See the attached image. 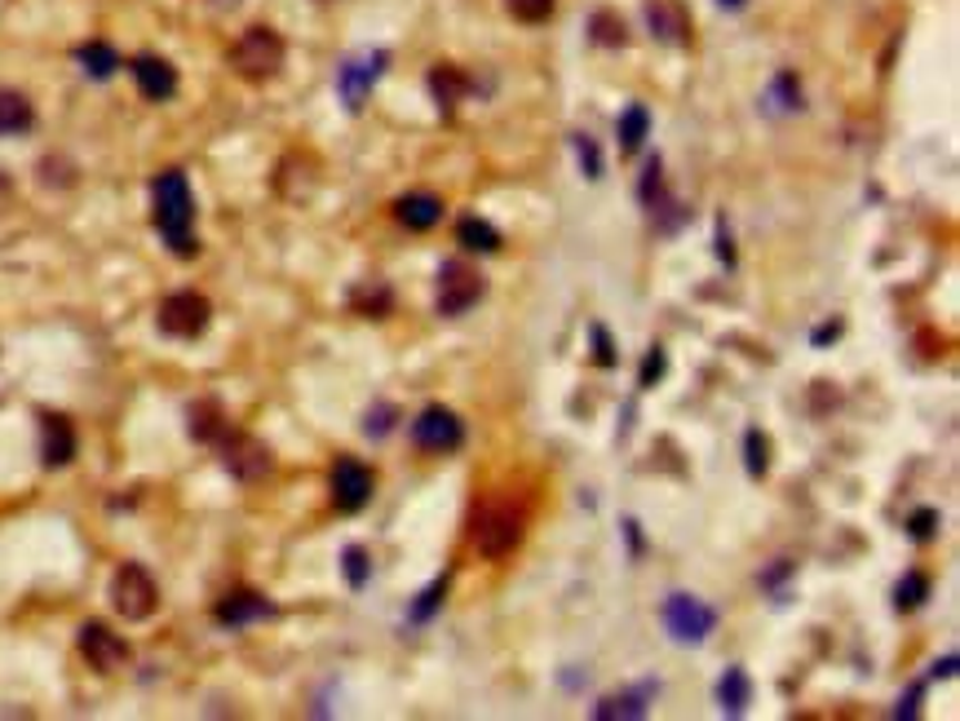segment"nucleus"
<instances>
[{
    "instance_id": "obj_1",
    "label": "nucleus",
    "mask_w": 960,
    "mask_h": 721,
    "mask_svg": "<svg viewBox=\"0 0 960 721\" xmlns=\"http://www.w3.org/2000/svg\"><path fill=\"white\" fill-rule=\"evenodd\" d=\"M151 200H155V226L169 244L173 257H195L200 253V240L191 235V222H195V200H191V182L182 169H164L155 182H151Z\"/></svg>"
},
{
    "instance_id": "obj_2",
    "label": "nucleus",
    "mask_w": 960,
    "mask_h": 721,
    "mask_svg": "<svg viewBox=\"0 0 960 721\" xmlns=\"http://www.w3.org/2000/svg\"><path fill=\"white\" fill-rule=\"evenodd\" d=\"M231 67L244 75V80H271L280 67H284V40L275 27H249L235 49H231Z\"/></svg>"
},
{
    "instance_id": "obj_3",
    "label": "nucleus",
    "mask_w": 960,
    "mask_h": 721,
    "mask_svg": "<svg viewBox=\"0 0 960 721\" xmlns=\"http://www.w3.org/2000/svg\"><path fill=\"white\" fill-rule=\"evenodd\" d=\"M483 293H487V280H483L469 262H461V257L443 262V271H438V297H434L438 315L461 319L465 311H474V306L483 302Z\"/></svg>"
},
{
    "instance_id": "obj_4",
    "label": "nucleus",
    "mask_w": 960,
    "mask_h": 721,
    "mask_svg": "<svg viewBox=\"0 0 960 721\" xmlns=\"http://www.w3.org/2000/svg\"><path fill=\"white\" fill-rule=\"evenodd\" d=\"M523 540V514L514 505H487L474 518V549L483 558H509Z\"/></svg>"
},
{
    "instance_id": "obj_5",
    "label": "nucleus",
    "mask_w": 960,
    "mask_h": 721,
    "mask_svg": "<svg viewBox=\"0 0 960 721\" xmlns=\"http://www.w3.org/2000/svg\"><path fill=\"white\" fill-rule=\"evenodd\" d=\"M111 607H115L124 620H151L155 607H160V589H155L151 571L138 567V562H124V567L115 571V580H111Z\"/></svg>"
},
{
    "instance_id": "obj_6",
    "label": "nucleus",
    "mask_w": 960,
    "mask_h": 721,
    "mask_svg": "<svg viewBox=\"0 0 960 721\" xmlns=\"http://www.w3.org/2000/svg\"><path fill=\"white\" fill-rule=\"evenodd\" d=\"M218 451H222V465L240 478V483H257V478H266L271 474V447L262 443V438H253V434H240V429H226L222 438H218Z\"/></svg>"
},
{
    "instance_id": "obj_7",
    "label": "nucleus",
    "mask_w": 960,
    "mask_h": 721,
    "mask_svg": "<svg viewBox=\"0 0 960 721\" xmlns=\"http://www.w3.org/2000/svg\"><path fill=\"white\" fill-rule=\"evenodd\" d=\"M209 319H213V306H209V297H204V293H191V288H182V293L164 297V306H160V333H169V337H182V342L200 337V333L209 328Z\"/></svg>"
},
{
    "instance_id": "obj_8",
    "label": "nucleus",
    "mask_w": 960,
    "mask_h": 721,
    "mask_svg": "<svg viewBox=\"0 0 960 721\" xmlns=\"http://www.w3.org/2000/svg\"><path fill=\"white\" fill-rule=\"evenodd\" d=\"M412 443L421 447V451H430V456H447V451H456L461 443H465V425H461V416L452 412V407H425L416 420H412Z\"/></svg>"
},
{
    "instance_id": "obj_9",
    "label": "nucleus",
    "mask_w": 960,
    "mask_h": 721,
    "mask_svg": "<svg viewBox=\"0 0 960 721\" xmlns=\"http://www.w3.org/2000/svg\"><path fill=\"white\" fill-rule=\"evenodd\" d=\"M385 62H390L385 49H367V53H354V58L341 62V71H336V93H341V102H345L350 111H358V106L367 102V93H372V84L381 80Z\"/></svg>"
},
{
    "instance_id": "obj_10",
    "label": "nucleus",
    "mask_w": 960,
    "mask_h": 721,
    "mask_svg": "<svg viewBox=\"0 0 960 721\" xmlns=\"http://www.w3.org/2000/svg\"><path fill=\"white\" fill-rule=\"evenodd\" d=\"M664 629L673 633V642H704L717 629V611L704 607L690 593H668V602H664Z\"/></svg>"
},
{
    "instance_id": "obj_11",
    "label": "nucleus",
    "mask_w": 960,
    "mask_h": 721,
    "mask_svg": "<svg viewBox=\"0 0 960 721\" xmlns=\"http://www.w3.org/2000/svg\"><path fill=\"white\" fill-rule=\"evenodd\" d=\"M332 505L341 509V514H358L367 500H372V469L363 465V460H354V456H341L336 465H332Z\"/></svg>"
},
{
    "instance_id": "obj_12",
    "label": "nucleus",
    "mask_w": 960,
    "mask_h": 721,
    "mask_svg": "<svg viewBox=\"0 0 960 721\" xmlns=\"http://www.w3.org/2000/svg\"><path fill=\"white\" fill-rule=\"evenodd\" d=\"M80 656L98 669V673H115L129 664V642L120 633H111L107 624H84L80 629Z\"/></svg>"
},
{
    "instance_id": "obj_13",
    "label": "nucleus",
    "mask_w": 960,
    "mask_h": 721,
    "mask_svg": "<svg viewBox=\"0 0 960 721\" xmlns=\"http://www.w3.org/2000/svg\"><path fill=\"white\" fill-rule=\"evenodd\" d=\"M71 456H75V429H71V420L58 416V412H44L40 416V460L49 469H62Z\"/></svg>"
},
{
    "instance_id": "obj_14",
    "label": "nucleus",
    "mask_w": 960,
    "mask_h": 721,
    "mask_svg": "<svg viewBox=\"0 0 960 721\" xmlns=\"http://www.w3.org/2000/svg\"><path fill=\"white\" fill-rule=\"evenodd\" d=\"M646 22H650V35L664 44L690 40V13L681 0H646Z\"/></svg>"
},
{
    "instance_id": "obj_15",
    "label": "nucleus",
    "mask_w": 960,
    "mask_h": 721,
    "mask_svg": "<svg viewBox=\"0 0 960 721\" xmlns=\"http://www.w3.org/2000/svg\"><path fill=\"white\" fill-rule=\"evenodd\" d=\"M213 616H218V624H226V629H244V624H253V620L275 616V607H271L262 593H253V589H235V593H226V598L213 607Z\"/></svg>"
},
{
    "instance_id": "obj_16",
    "label": "nucleus",
    "mask_w": 960,
    "mask_h": 721,
    "mask_svg": "<svg viewBox=\"0 0 960 721\" xmlns=\"http://www.w3.org/2000/svg\"><path fill=\"white\" fill-rule=\"evenodd\" d=\"M133 80H138V89H142L151 102H169V98L178 93V71H173V62H164V58H155V53L133 58Z\"/></svg>"
},
{
    "instance_id": "obj_17",
    "label": "nucleus",
    "mask_w": 960,
    "mask_h": 721,
    "mask_svg": "<svg viewBox=\"0 0 960 721\" xmlns=\"http://www.w3.org/2000/svg\"><path fill=\"white\" fill-rule=\"evenodd\" d=\"M394 217L407 226V231H434L443 222V200L430 195V191H412L394 204Z\"/></svg>"
},
{
    "instance_id": "obj_18",
    "label": "nucleus",
    "mask_w": 960,
    "mask_h": 721,
    "mask_svg": "<svg viewBox=\"0 0 960 721\" xmlns=\"http://www.w3.org/2000/svg\"><path fill=\"white\" fill-rule=\"evenodd\" d=\"M425 84H430V98L438 102V111H452V106H456V102L469 93V75H465L461 67H452V62H438V67H430Z\"/></svg>"
},
{
    "instance_id": "obj_19",
    "label": "nucleus",
    "mask_w": 960,
    "mask_h": 721,
    "mask_svg": "<svg viewBox=\"0 0 960 721\" xmlns=\"http://www.w3.org/2000/svg\"><path fill=\"white\" fill-rule=\"evenodd\" d=\"M186 429H191V438L195 443H218L231 425H226V412H222V403H213V398H200V403H191L186 407Z\"/></svg>"
},
{
    "instance_id": "obj_20",
    "label": "nucleus",
    "mask_w": 960,
    "mask_h": 721,
    "mask_svg": "<svg viewBox=\"0 0 960 721\" xmlns=\"http://www.w3.org/2000/svg\"><path fill=\"white\" fill-rule=\"evenodd\" d=\"M655 691H659V687H650V682H646V687H638V691H625V695H607V700H603V704H598V709H594V718L598 721H634V718H646V700H650V695H655Z\"/></svg>"
},
{
    "instance_id": "obj_21",
    "label": "nucleus",
    "mask_w": 960,
    "mask_h": 721,
    "mask_svg": "<svg viewBox=\"0 0 960 721\" xmlns=\"http://www.w3.org/2000/svg\"><path fill=\"white\" fill-rule=\"evenodd\" d=\"M31 124H36L31 102H27L22 93H13V89H0V138H18V133H27Z\"/></svg>"
},
{
    "instance_id": "obj_22",
    "label": "nucleus",
    "mask_w": 960,
    "mask_h": 721,
    "mask_svg": "<svg viewBox=\"0 0 960 721\" xmlns=\"http://www.w3.org/2000/svg\"><path fill=\"white\" fill-rule=\"evenodd\" d=\"M748 700H752V682H748V673H744V669H726L721 682H717V704H721V713L739 718V713L748 709Z\"/></svg>"
},
{
    "instance_id": "obj_23",
    "label": "nucleus",
    "mask_w": 960,
    "mask_h": 721,
    "mask_svg": "<svg viewBox=\"0 0 960 721\" xmlns=\"http://www.w3.org/2000/svg\"><path fill=\"white\" fill-rule=\"evenodd\" d=\"M75 62H80L84 75H93V80H111V75L120 71V53H115L111 44H102V40L80 44V49H75Z\"/></svg>"
},
{
    "instance_id": "obj_24",
    "label": "nucleus",
    "mask_w": 960,
    "mask_h": 721,
    "mask_svg": "<svg viewBox=\"0 0 960 721\" xmlns=\"http://www.w3.org/2000/svg\"><path fill=\"white\" fill-rule=\"evenodd\" d=\"M350 306H354L363 319H385L390 306H394V293H390L381 280H367V284H358V288L350 293Z\"/></svg>"
},
{
    "instance_id": "obj_25",
    "label": "nucleus",
    "mask_w": 960,
    "mask_h": 721,
    "mask_svg": "<svg viewBox=\"0 0 960 721\" xmlns=\"http://www.w3.org/2000/svg\"><path fill=\"white\" fill-rule=\"evenodd\" d=\"M456 240L469 248V253H496L501 248V231L483 217H461L456 222Z\"/></svg>"
},
{
    "instance_id": "obj_26",
    "label": "nucleus",
    "mask_w": 960,
    "mask_h": 721,
    "mask_svg": "<svg viewBox=\"0 0 960 721\" xmlns=\"http://www.w3.org/2000/svg\"><path fill=\"white\" fill-rule=\"evenodd\" d=\"M646 133H650V111H646L641 102H634V106L620 115V151L634 155L641 142H646Z\"/></svg>"
},
{
    "instance_id": "obj_27",
    "label": "nucleus",
    "mask_w": 960,
    "mask_h": 721,
    "mask_svg": "<svg viewBox=\"0 0 960 721\" xmlns=\"http://www.w3.org/2000/svg\"><path fill=\"white\" fill-rule=\"evenodd\" d=\"M589 31H594V40H598V44H607V49H620V44L629 40V27H625V18H620V13H612V9H598V13H594V22H589Z\"/></svg>"
},
{
    "instance_id": "obj_28",
    "label": "nucleus",
    "mask_w": 960,
    "mask_h": 721,
    "mask_svg": "<svg viewBox=\"0 0 960 721\" xmlns=\"http://www.w3.org/2000/svg\"><path fill=\"white\" fill-rule=\"evenodd\" d=\"M926 598H930V576H926V571H908V576L895 585V607H899V611H917Z\"/></svg>"
},
{
    "instance_id": "obj_29",
    "label": "nucleus",
    "mask_w": 960,
    "mask_h": 721,
    "mask_svg": "<svg viewBox=\"0 0 960 721\" xmlns=\"http://www.w3.org/2000/svg\"><path fill=\"white\" fill-rule=\"evenodd\" d=\"M744 469H748L752 478H766V469H770V438H766L761 429H748V434H744Z\"/></svg>"
},
{
    "instance_id": "obj_30",
    "label": "nucleus",
    "mask_w": 960,
    "mask_h": 721,
    "mask_svg": "<svg viewBox=\"0 0 960 721\" xmlns=\"http://www.w3.org/2000/svg\"><path fill=\"white\" fill-rule=\"evenodd\" d=\"M341 571H345L350 589H363L367 576H372V558H367V549H363V545H345V554H341Z\"/></svg>"
},
{
    "instance_id": "obj_31",
    "label": "nucleus",
    "mask_w": 960,
    "mask_h": 721,
    "mask_svg": "<svg viewBox=\"0 0 960 721\" xmlns=\"http://www.w3.org/2000/svg\"><path fill=\"white\" fill-rule=\"evenodd\" d=\"M394 420H398V407H394V403H376V407H367V416H363V434H367V438H385V434L394 429Z\"/></svg>"
},
{
    "instance_id": "obj_32",
    "label": "nucleus",
    "mask_w": 960,
    "mask_h": 721,
    "mask_svg": "<svg viewBox=\"0 0 960 721\" xmlns=\"http://www.w3.org/2000/svg\"><path fill=\"white\" fill-rule=\"evenodd\" d=\"M659 195H664V164H659V155H655V160H646V169H641L638 200L646 204V209H650Z\"/></svg>"
},
{
    "instance_id": "obj_33",
    "label": "nucleus",
    "mask_w": 960,
    "mask_h": 721,
    "mask_svg": "<svg viewBox=\"0 0 960 721\" xmlns=\"http://www.w3.org/2000/svg\"><path fill=\"white\" fill-rule=\"evenodd\" d=\"M572 142H576V160H580L585 177H603V151H598V142L589 133H576Z\"/></svg>"
},
{
    "instance_id": "obj_34",
    "label": "nucleus",
    "mask_w": 960,
    "mask_h": 721,
    "mask_svg": "<svg viewBox=\"0 0 960 721\" xmlns=\"http://www.w3.org/2000/svg\"><path fill=\"white\" fill-rule=\"evenodd\" d=\"M908 536H912V540H921V545H926V540H934V536H939V509H930V505H926V509H917V514L908 518Z\"/></svg>"
},
{
    "instance_id": "obj_35",
    "label": "nucleus",
    "mask_w": 960,
    "mask_h": 721,
    "mask_svg": "<svg viewBox=\"0 0 960 721\" xmlns=\"http://www.w3.org/2000/svg\"><path fill=\"white\" fill-rule=\"evenodd\" d=\"M443 593H447V580H434V585L421 593V602L412 607V620H416V624H425V620H430V616L443 607Z\"/></svg>"
},
{
    "instance_id": "obj_36",
    "label": "nucleus",
    "mask_w": 960,
    "mask_h": 721,
    "mask_svg": "<svg viewBox=\"0 0 960 721\" xmlns=\"http://www.w3.org/2000/svg\"><path fill=\"white\" fill-rule=\"evenodd\" d=\"M505 4H509V13L523 18V22H545L558 0H505Z\"/></svg>"
},
{
    "instance_id": "obj_37",
    "label": "nucleus",
    "mask_w": 960,
    "mask_h": 721,
    "mask_svg": "<svg viewBox=\"0 0 960 721\" xmlns=\"http://www.w3.org/2000/svg\"><path fill=\"white\" fill-rule=\"evenodd\" d=\"M770 93H775V98H779V106H788V111H792V106H801V84H797V75H792V71H779Z\"/></svg>"
},
{
    "instance_id": "obj_38",
    "label": "nucleus",
    "mask_w": 960,
    "mask_h": 721,
    "mask_svg": "<svg viewBox=\"0 0 960 721\" xmlns=\"http://www.w3.org/2000/svg\"><path fill=\"white\" fill-rule=\"evenodd\" d=\"M664 367H668V355H664L659 346H650V351H646V359H641V372H638L641 389H650V385L664 376Z\"/></svg>"
},
{
    "instance_id": "obj_39",
    "label": "nucleus",
    "mask_w": 960,
    "mask_h": 721,
    "mask_svg": "<svg viewBox=\"0 0 960 721\" xmlns=\"http://www.w3.org/2000/svg\"><path fill=\"white\" fill-rule=\"evenodd\" d=\"M589 337H594V359L603 363V367H616V346H612V333H607L603 324H594V328H589Z\"/></svg>"
},
{
    "instance_id": "obj_40",
    "label": "nucleus",
    "mask_w": 960,
    "mask_h": 721,
    "mask_svg": "<svg viewBox=\"0 0 960 721\" xmlns=\"http://www.w3.org/2000/svg\"><path fill=\"white\" fill-rule=\"evenodd\" d=\"M837 337H841V324L832 319V324H823V328H815V337H810V342H815V346H828V342H837Z\"/></svg>"
},
{
    "instance_id": "obj_41",
    "label": "nucleus",
    "mask_w": 960,
    "mask_h": 721,
    "mask_svg": "<svg viewBox=\"0 0 960 721\" xmlns=\"http://www.w3.org/2000/svg\"><path fill=\"white\" fill-rule=\"evenodd\" d=\"M917 700H921V687H912L908 700H899V718H917Z\"/></svg>"
},
{
    "instance_id": "obj_42",
    "label": "nucleus",
    "mask_w": 960,
    "mask_h": 721,
    "mask_svg": "<svg viewBox=\"0 0 960 721\" xmlns=\"http://www.w3.org/2000/svg\"><path fill=\"white\" fill-rule=\"evenodd\" d=\"M717 253L726 257V266L735 262V253H730V235H726V226H717Z\"/></svg>"
},
{
    "instance_id": "obj_43",
    "label": "nucleus",
    "mask_w": 960,
    "mask_h": 721,
    "mask_svg": "<svg viewBox=\"0 0 960 721\" xmlns=\"http://www.w3.org/2000/svg\"><path fill=\"white\" fill-rule=\"evenodd\" d=\"M934 678H957V656H948L943 664H934Z\"/></svg>"
},
{
    "instance_id": "obj_44",
    "label": "nucleus",
    "mask_w": 960,
    "mask_h": 721,
    "mask_svg": "<svg viewBox=\"0 0 960 721\" xmlns=\"http://www.w3.org/2000/svg\"><path fill=\"white\" fill-rule=\"evenodd\" d=\"M625 531H629V545H634V554H641V536H638V522H634V518L625 522Z\"/></svg>"
},
{
    "instance_id": "obj_45",
    "label": "nucleus",
    "mask_w": 960,
    "mask_h": 721,
    "mask_svg": "<svg viewBox=\"0 0 960 721\" xmlns=\"http://www.w3.org/2000/svg\"><path fill=\"white\" fill-rule=\"evenodd\" d=\"M721 9H744V0H717Z\"/></svg>"
},
{
    "instance_id": "obj_46",
    "label": "nucleus",
    "mask_w": 960,
    "mask_h": 721,
    "mask_svg": "<svg viewBox=\"0 0 960 721\" xmlns=\"http://www.w3.org/2000/svg\"><path fill=\"white\" fill-rule=\"evenodd\" d=\"M4 182H9V177H0V186H4Z\"/></svg>"
}]
</instances>
